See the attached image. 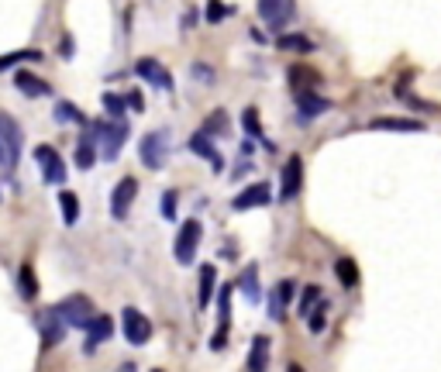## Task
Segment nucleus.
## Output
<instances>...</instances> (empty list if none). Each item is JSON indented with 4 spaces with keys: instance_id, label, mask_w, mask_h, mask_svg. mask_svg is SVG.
Returning <instances> with one entry per match:
<instances>
[{
    "instance_id": "nucleus-1",
    "label": "nucleus",
    "mask_w": 441,
    "mask_h": 372,
    "mask_svg": "<svg viewBox=\"0 0 441 372\" xmlns=\"http://www.w3.org/2000/svg\"><path fill=\"white\" fill-rule=\"evenodd\" d=\"M21 145H25V135H21V124L14 121L11 114L0 111V165L11 172L18 159H21Z\"/></svg>"
},
{
    "instance_id": "nucleus-2",
    "label": "nucleus",
    "mask_w": 441,
    "mask_h": 372,
    "mask_svg": "<svg viewBox=\"0 0 441 372\" xmlns=\"http://www.w3.org/2000/svg\"><path fill=\"white\" fill-rule=\"evenodd\" d=\"M93 138L100 142V152H104V159H107V163H114V159H118V152H121V145L128 142V124L121 121V118L93 124Z\"/></svg>"
},
{
    "instance_id": "nucleus-3",
    "label": "nucleus",
    "mask_w": 441,
    "mask_h": 372,
    "mask_svg": "<svg viewBox=\"0 0 441 372\" xmlns=\"http://www.w3.org/2000/svg\"><path fill=\"white\" fill-rule=\"evenodd\" d=\"M201 238H203V224L197 217H190V221H183V228H179V235H176V262L179 266H194V255H197V248H201Z\"/></svg>"
},
{
    "instance_id": "nucleus-4",
    "label": "nucleus",
    "mask_w": 441,
    "mask_h": 372,
    "mask_svg": "<svg viewBox=\"0 0 441 372\" xmlns=\"http://www.w3.org/2000/svg\"><path fill=\"white\" fill-rule=\"evenodd\" d=\"M55 310H59V317H62L69 328H86V324L93 321V303H90V296H83V293L66 296L62 303H55Z\"/></svg>"
},
{
    "instance_id": "nucleus-5",
    "label": "nucleus",
    "mask_w": 441,
    "mask_h": 372,
    "mask_svg": "<svg viewBox=\"0 0 441 372\" xmlns=\"http://www.w3.org/2000/svg\"><path fill=\"white\" fill-rule=\"evenodd\" d=\"M138 156H142V165L145 169H162L165 159H169V138H165V131H152V135H145L142 142H138Z\"/></svg>"
},
{
    "instance_id": "nucleus-6",
    "label": "nucleus",
    "mask_w": 441,
    "mask_h": 372,
    "mask_svg": "<svg viewBox=\"0 0 441 372\" xmlns=\"http://www.w3.org/2000/svg\"><path fill=\"white\" fill-rule=\"evenodd\" d=\"M121 324H124V338H128L131 345H145V341L152 338V321H149L142 310H135V307H124Z\"/></svg>"
},
{
    "instance_id": "nucleus-7",
    "label": "nucleus",
    "mask_w": 441,
    "mask_h": 372,
    "mask_svg": "<svg viewBox=\"0 0 441 372\" xmlns=\"http://www.w3.org/2000/svg\"><path fill=\"white\" fill-rule=\"evenodd\" d=\"M35 163H39L45 183H52V186L66 183V165H62L59 152H55L52 145H39V149H35Z\"/></svg>"
},
{
    "instance_id": "nucleus-8",
    "label": "nucleus",
    "mask_w": 441,
    "mask_h": 372,
    "mask_svg": "<svg viewBox=\"0 0 441 372\" xmlns=\"http://www.w3.org/2000/svg\"><path fill=\"white\" fill-rule=\"evenodd\" d=\"M66 321L59 317V310L55 307H48V310H41L39 314V334H41V348H55L62 338H66Z\"/></svg>"
},
{
    "instance_id": "nucleus-9",
    "label": "nucleus",
    "mask_w": 441,
    "mask_h": 372,
    "mask_svg": "<svg viewBox=\"0 0 441 372\" xmlns=\"http://www.w3.org/2000/svg\"><path fill=\"white\" fill-rule=\"evenodd\" d=\"M293 14H297V4H293V0H259V18H262L269 28L290 25Z\"/></svg>"
},
{
    "instance_id": "nucleus-10",
    "label": "nucleus",
    "mask_w": 441,
    "mask_h": 372,
    "mask_svg": "<svg viewBox=\"0 0 441 372\" xmlns=\"http://www.w3.org/2000/svg\"><path fill=\"white\" fill-rule=\"evenodd\" d=\"M135 197H138V179H135V176H124L118 186H114V193H111V214H114V221H124V217H128Z\"/></svg>"
},
{
    "instance_id": "nucleus-11",
    "label": "nucleus",
    "mask_w": 441,
    "mask_h": 372,
    "mask_svg": "<svg viewBox=\"0 0 441 372\" xmlns=\"http://www.w3.org/2000/svg\"><path fill=\"white\" fill-rule=\"evenodd\" d=\"M217 293H221V300H217V321H221V328H217V334L210 338V348H214V352H221V348L228 345V328H231V293H235V289L221 287Z\"/></svg>"
},
{
    "instance_id": "nucleus-12",
    "label": "nucleus",
    "mask_w": 441,
    "mask_h": 372,
    "mask_svg": "<svg viewBox=\"0 0 441 372\" xmlns=\"http://www.w3.org/2000/svg\"><path fill=\"white\" fill-rule=\"evenodd\" d=\"M300 186H304V159H300V156H290L286 165H283V190H280V197H283V200H293V197L300 193Z\"/></svg>"
},
{
    "instance_id": "nucleus-13",
    "label": "nucleus",
    "mask_w": 441,
    "mask_h": 372,
    "mask_svg": "<svg viewBox=\"0 0 441 372\" xmlns=\"http://www.w3.org/2000/svg\"><path fill=\"white\" fill-rule=\"evenodd\" d=\"M273 200V190H269V183H252V186H245L238 197L231 200L235 210H252V207H266Z\"/></svg>"
},
{
    "instance_id": "nucleus-14",
    "label": "nucleus",
    "mask_w": 441,
    "mask_h": 372,
    "mask_svg": "<svg viewBox=\"0 0 441 372\" xmlns=\"http://www.w3.org/2000/svg\"><path fill=\"white\" fill-rule=\"evenodd\" d=\"M114 334V321L111 317H104V314H93V321L86 324V345H83V352L86 355H93L97 352V345L100 341H107Z\"/></svg>"
},
{
    "instance_id": "nucleus-15",
    "label": "nucleus",
    "mask_w": 441,
    "mask_h": 372,
    "mask_svg": "<svg viewBox=\"0 0 441 372\" xmlns=\"http://www.w3.org/2000/svg\"><path fill=\"white\" fill-rule=\"evenodd\" d=\"M297 111H300L304 121H311V118H321L324 111H331V100H324L314 90H300L297 93Z\"/></svg>"
},
{
    "instance_id": "nucleus-16",
    "label": "nucleus",
    "mask_w": 441,
    "mask_h": 372,
    "mask_svg": "<svg viewBox=\"0 0 441 372\" xmlns=\"http://www.w3.org/2000/svg\"><path fill=\"white\" fill-rule=\"evenodd\" d=\"M135 73L142 76L145 83H152V86H159V90H172V76L162 69L156 59H138L135 62Z\"/></svg>"
},
{
    "instance_id": "nucleus-17",
    "label": "nucleus",
    "mask_w": 441,
    "mask_h": 372,
    "mask_svg": "<svg viewBox=\"0 0 441 372\" xmlns=\"http://www.w3.org/2000/svg\"><path fill=\"white\" fill-rule=\"evenodd\" d=\"M190 149H194L201 159H207L214 172H221V169H224V159H221V152L210 145V135H207V131H197V135L190 138Z\"/></svg>"
},
{
    "instance_id": "nucleus-18",
    "label": "nucleus",
    "mask_w": 441,
    "mask_h": 372,
    "mask_svg": "<svg viewBox=\"0 0 441 372\" xmlns=\"http://www.w3.org/2000/svg\"><path fill=\"white\" fill-rule=\"evenodd\" d=\"M14 86H18L21 93H28V97H48V93H52V86H48V83L39 80L35 73H25V69H21V73H14Z\"/></svg>"
},
{
    "instance_id": "nucleus-19",
    "label": "nucleus",
    "mask_w": 441,
    "mask_h": 372,
    "mask_svg": "<svg viewBox=\"0 0 441 372\" xmlns=\"http://www.w3.org/2000/svg\"><path fill=\"white\" fill-rule=\"evenodd\" d=\"M293 289H297L293 280H283L280 287H276L273 300H269V314H273V321H283V310H286V303L293 300Z\"/></svg>"
},
{
    "instance_id": "nucleus-20",
    "label": "nucleus",
    "mask_w": 441,
    "mask_h": 372,
    "mask_svg": "<svg viewBox=\"0 0 441 372\" xmlns=\"http://www.w3.org/2000/svg\"><path fill=\"white\" fill-rule=\"evenodd\" d=\"M369 128L372 131H424V124L414 118H376Z\"/></svg>"
},
{
    "instance_id": "nucleus-21",
    "label": "nucleus",
    "mask_w": 441,
    "mask_h": 372,
    "mask_svg": "<svg viewBox=\"0 0 441 372\" xmlns=\"http://www.w3.org/2000/svg\"><path fill=\"white\" fill-rule=\"evenodd\" d=\"M290 83H293V90L300 93V90H314L321 76L311 69V66H290Z\"/></svg>"
},
{
    "instance_id": "nucleus-22",
    "label": "nucleus",
    "mask_w": 441,
    "mask_h": 372,
    "mask_svg": "<svg viewBox=\"0 0 441 372\" xmlns=\"http://www.w3.org/2000/svg\"><path fill=\"white\" fill-rule=\"evenodd\" d=\"M334 276H338V283L345 289L359 287V266H355L352 259H338V262H334Z\"/></svg>"
},
{
    "instance_id": "nucleus-23",
    "label": "nucleus",
    "mask_w": 441,
    "mask_h": 372,
    "mask_svg": "<svg viewBox=\"0 0 441 372\" xmlns=\"http://www.w3.org/2000/svg\"><path fill=\"white\" fill-rule=\"evenodd\" d=\"M266 359H269V338L266 334H255L252 341V355H248V369H266Z\"/></svg>"
},
{
    "instance_id": "nucleus-24",
    "label": "nucleus",
    "mask_w": 441,
    "mask_h": 372,
    "mask_svg": "<svg viewBox=\"0 0 441 372\" xmlns=\"http://www.w3.org/2000/svg\"><path fill=\"white\" fill-rule=\"evenodd\" d=\"M93 163H97V149H93V128H90L80 138V145H76V165H80V169H90Z\"/></svg>"
},
{
    "instance_id": "nucleus-25",
    "label": "nucleus",
    "mask_w": 441,
    "mask_h": 372,
    "mask_svg": "<svg viewBox=\"0 0 441 372\" xmlns=\"http://www.w3.org/2000/svg\"><path fill=\"white\" fill-rule=\"evenodd\" d=\"M59 207H62V221L66 224H76L80 221V197L73 190H62L59 193Z\"/></svg>"
},
{
    "instance_id": "nucleus-26",
    "label": "nucleus",
    "mask_w": 441,
    "mask_h": 372,
    "mask_svg": "<svg viewBox=\"0 0 441 372\" xmlns=\"http://www.w3.org/2000/svg\"><path fill=\"white\" fill-rule=\"evenodd\" d=\"M214 283H217V269H214V266H201V296H197V300H201V307H207V303H210V296L217 293Z\"/></svg>"
},
{
    "instance_id": "nucleus-27",
    "label": "nucleus",
    "mask_w": 441,
    "mask_h": 372,
    "mask_svg": "<svg viewBox=\"0 0 441 372\" xmlns=\"http://www.w3.org/2000/svg\"><path fill=\"white\" fill-rule=\"evenodd\" d=\"M18 287H21V296L25 300H35L39 296V283H35V269L25 262L21 266V273H18Z\"/></svg>"
},
{
    "instance_id": "nucleus-28",
    "label": "nucleus",
    "mask_w": 441,
    "mask_h": 372,
    "mask_svg": "<svg viewBox=\"0 0 441 372\" xmlns=\"http://www.w3.org/2000/svg\"><path fill=\"white\" fill-rule=\"evenodd\" d=\"M41 52L35 48H25V52H7V55H0V73L4 69H11V66H18V62H39Z\"/></svg>"
},
{
    "instance_id": "nucleus-29",
    "label": "nucleus",
    "mask_w": 441,
    "mask_h": 372,
    "mask_svg": "<svg viewBox=\"0 0 441 372\" xmlns=\"http://www.w3.org/2000/svg\"><path fill=\"white\" fill-rule=\"evenodd\" d=\"M276 48H290V52H314V41L307 35H280Z\"/></svg>"
},
{
    "instance_id": "nucleus-30",
    "label": "nucleus",
    "mask_w": 441,
    "mask_h": 372,
    "mask_svg": "<svg viewBox=\"0 0 441 372\" xmlns=\"http://www.w3.org/2000/svg\"><path fill=\"white\" fill-rule=\"evenodd\" d=\"M203 131L207 135H224L228 131V111H210L207 121H203Z\"/></svg>"
},
{
    "instance_id": "nucleus-31",
    "label": "nucleus",
    "mask_w": 441,
    "mask_h": 372,
    "mask_svg": "<svg viewBox=\"0 0 441 372\" xmlns=\"http://www.w3.org/2000/svg\"><path fill=\"white\" fill-rule=\"evenodd\" d=\"M100 100H104V111H107L111 118H124V111H128V97H118V93H104Z\"/></svg>"
},
{
    "instance_id": "nucleus-32",
    "label": "nucleus",
    "mask_w": 441,
    "mask_h": 372,
    "mask_svg": "<svg viewBox=\"0 0 441 372\" xmlns=\"http://www.w3.org/2000/svg\"><path fill=\"white\" fill-rule=\"evenodd\" d=\"M241 289H245L248 300H259V296H262V293H259V269H255V266H248V273L241 276Z\"/></svg>"
},
{
    "instance_id": "nucleus-33",
    "label": "nucleus",
    "mask_w": 441,
    "mask_h": 372,
    "mask_svg": "<svg viewBox=\"0 0 441 372\" xmlns=\"http://www.w3.org/2000/svg\"><path fill=\"white\" fill-rule=\"evenodd\" d=\"M318 300H321V289H318V287H304L300 307H297V310H300V317H307V314H311V307H314Z\"/></svg>"
},
{
    "instance_id": "nucleus-34",
    "label": "nucleus",
    "mask_w": 441,
    "mask_h": 372,
    "mask_svg": "<svg viewBox=\"0 0 441 372\" xmlns=\"http://www.w3.org/2000/svg\"><path fill=\"white\" fill-rule=\"evenodd\" d=\"M228 14H231L228 4H221V0H210V4H207V21H210V25H221Z\"/></svg>"
},
{
    "instance_id": "nucleus-35",
    "label": "nucleus",
    "mask_w": 441,
    "mask_h": 372,
    "mask_svg": "<svg viewBox=\"0 0 441 372\" xmlns=\"http://www.w3.org/2000/svg\"><path fill=\"white\" fill-rule=\"evenodd\" d=\"M241 124H245V131H248L252 138H262V128H259V111H255V107H245Z\"/></svg>"
},
{
    "instance_id": "nucleus-36",
    "label": "nucleus",
    "mask_w": 441,
    "mask_h": 372,
    "mask_svg": "<svg viewBox=\"0 0 441 372\" xmlns=\"http://www.w3.org/2000/svg\"><path fill=\"white\" fill-rule=\"evenodd\" d=\"M55 121H76V124H86L80 111L73 107V104H55Z\"/></svg>"
},
{
    "instance_id": "nucleus-37",
    "label": "nucleus",
    "mask_w": 441,
    "mask_h": 372,
    "mask_svg": "<svg viewBox=\"0 0 441 372\" xmlns=\"http://www.w3.org/2000/svg\"><path fill=\"white\" fill-rule=\"evenodd\" d=\"M324 310H327V303H324V300H318V310L307 317V328L314 331V334H318V331H324V324H327V321H324Z\"/></svg>"
},
{
    "instance_id": "nucleus-38",
    "label": "nucleus",
    "mask_w": 441,
    "mask_h": 372,
    "mask_svg": "<svg viewBox=\"0 0 441 372\" xmlns=\"http://www.w3.org/2000/svg\"><path fill=\"white\" fill-rule=\"evenodd\" d=\"M162 217H165V221H172V217H176V190L162 193Z\"/></svg>"
},
{
    "instance_id": "nucleus-39",
    "label": "nucleus",
    "mask_w": 441,
    "mask_h": 372,
    "mask_svg": "<svg viewBox=\"0 0 441 372\" xmlns=\"http://www.w3.org/2000/svg\"><path fill=\"white\" fill-rule=\"evenodd\" d=\"M128 107H131V111H138V114H142V111H145V97H142V93H138V90H131V93H128Z\"/></svg>"
},
{
    "instance_id": "nucleus-40",
    "label": "nucleus",
    "mask_w": 441,
    "mask_h": 372,
    "mask_svg": "<svg viewBox=\"0 0 441 372\" xmlns=\"http://www.w3.org/2000/svg\"><path fill=\"white\" fill-rule=\"evenodd\" d=\"M194 76H197V80H203V83H214V73H210V66H203V62H197V66H194Z\"/></svg>"
},
{
    "instance_id": "nucleus-41",
    "label": "nucleus",
    "mask_w": 441,
    "mask_h": 372,
    "mask_svg": "<svg viewBox=\"0 0 441 372\" xmlns=\"http://www.w3.org/2000/svg\"><path fill=\"white\" fill-rule=\"evenodd\" d=\"M59 52H62V59H73V52H76V48H73V39H69V35L62 39V48H59Z\"/></svg>"
}]
</instances>
